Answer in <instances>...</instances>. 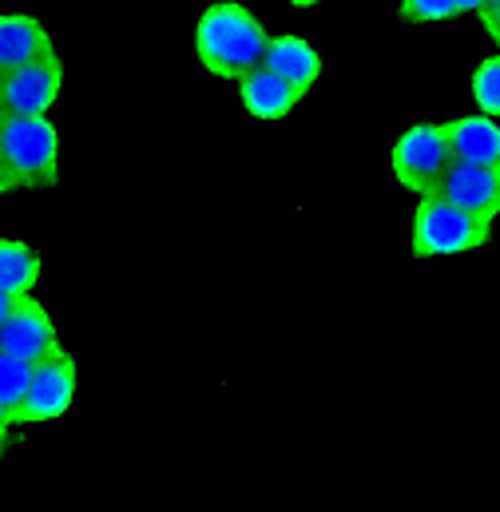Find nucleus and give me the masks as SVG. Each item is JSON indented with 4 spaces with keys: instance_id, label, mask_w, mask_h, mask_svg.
<instances>
[{
    "instance_id": "1",
    "label": "nucleus",
    "mask_w": 500,
    "mask_h": 512,
    "mask_svg": "<svg viewBox=\"0 0 500 512\" xmlns=\"http://www.w3.org/2000/svg\"><path fill=\"white\" fill-rule=\"evenodd\" d=\"M266 44H270V36H266L262 20L250 12L247 4L215 0L195 20V56L219 80H235L239 84L247 72L262 68Z\"/></svg>"
},
{
    "instance_id": "2",
    "label": "nucleus",
    "mask_w": 500,
    "mask_h": 512,
    "mask_svg": "<svg viewBox=\"0 0 500 512\" xmlns=\"http://www.w3.org/2000/svg\"><path fill=\"white\" fill-rule=\"evenodd\" d=\"M0 163L16 191L60 183V131L48 116H0Z\"/></svg>"
},
{
    "instance_id": "3",
    "label": "nucleus",
    "mask_w": 500,
    "mask_h": 512,
    "mask_svg": "<svg viewBox=\"0 0 500 512\" xmlns=\"http://www.w3.org/2000/svg\"><path fill=\"white\" fill-rule=\"evenodd\" d=\"M489 239H493V223H481V219L457 211L441 195H421V203L413 211V239H409L417 258L469 255V251L489 247Z\"/></svg>"
},
{
    "instance_id": "4",
    "label": "nucleus",
    "mask_w": 500,
    "mask_h": 512,
    "mask_svg": "<svg viewBox=\"0 0 500 512\" xmlns=\"http://www.w3.org/2000/svg\"><path fill=\"white\" fill-rule=\"evenodd\" d=\"M76 389H80L76 358L64 346H56L48 358H40L28 370L24 397H20L16 413L8 417V425H44V421L64 417L72 409V401H76Z\"/></svg>"
},
{
    "instance_id": "5",
    "label": "nucleus",
    "mask_w": 500,
    "mask_h": 512,
    "mask_svg": "<svg viewBox=\"0 0 500 512\" xmlns=\"http://www.w3.org/2000/svg\"><path fill=\"white\" fill-rule=\"evenodd\" d=\"M449 163H453V155H449L445 124H413L397 135V143L389 151L393 179L413 195H433Z\"/></svg>"
},
{
    "instance_id": "6",
    "label": "nucleus",
    "mask_w": 500,
    "mask_h": 512,
    "mask_svg": "<svg viewBox=\"0 0 500 512\" xmlns=\"http://www.w3.org/2000/svg\"><path fill=\"white\" fill-rule=\"evenodd\" d=\"M64 68L60 56H40L0 76V116H48L60 100Z\"/></svg>"
},
{
    "instance_id": "7",
    "label": "nucleus",
    "mask_w": 500,
    "mask_h": 512,
    "mask_svg": "<svg viewBox=\"0 0 500 512\" xmlns=\"http://www.w3.org/2000/svg\"><path fill=\"white\" fill-rule=\"evenodd\" d=\"M445 203H453L457 211L481 219V223H497L500 215V167L493 163H461L453 159L437 183V191Z\"/></svg>"
},
{
    "instance_id": "8",
    "label": "nucleus",
    "mask_w": 500,
    "mask_h": 512,
    "mask_svg": "<svg viewBox=\"0 0 500 512\" xmlns=\"http://www.w3.org/2000/svg\"><path fill=\"white\" fill-rule=\"evenodd\" d=\"M56 346H60V334H56L52 314L36 298H20L12 306V314H8V322L0 326V354L4 358H16L24 366H36Z\"/></svg>"
},
{
    "instance_id": "9",
    "label": "nucleus",
    "mask_w": 500,
    "mask_h": 512,
    "mask_svg": "<svg viewBox=\"0 0 500 512\" xmlns=\"http://www.w3.org/2000/svg\"><path fill=\"white\" fill-rule=\"evenodd\" d=\"M262 68L270 72V76H278L298 100L318 84V76H322V56H318V48L310 44V40H302V36H270V44H266V56H262Z\"/></svg>"
},
{
    "instance_id": "10",
    "label": "nucleus",
    "mask_w": 500,
    "mask_h": 512,
    "mask_svg": "<svg viewBox=\"0 0 500 512\" xmlns=\"http://www.w3.org/2000/svg\"><path fill=\"white\" fill-rule=\"evenodd\" d=\"M52 32L28 12H0V76L52 56Z\"/></svg>"
},
{
    "instance_id": "11",
    "label": "nucleus",
    "mask_w": 500,
    "mask_h": 512,
    "mask_svg": "<svg viewBox=\"0 0 500 512\" xmlns=\"http://www.w3.org/2000/svg\"><path fill=\"white\" fill-rule=\"evenodd\" d=\"M449 155L461 163H493L500 167V128L489 116H461L445 124Z\"/></svg>"
},
{
    "instance_id": "12",
    "label": "nucleus",
    "mask_w": 500,
    "mask_h": 512,
    "mask_svg": "<svg viewBox=\"0 0 500 512\" xmlns=\"http://www.w3.org/2000/svg\"><path fill=\"white\" fill-rule=\"evenodd\" d=\"M239 100H243V108L250 116L262 120V124H278L298 108V96L278 76H270L266 68H254L239 80Z\"/></svg>"
},
{
    "instance_id": "13",
    "label": "nucleus",
    "mask_w": 500,
    "mask_h": 512,
    "mask_svg": "<svg viewBox=\"0 0 500 512\" xmlns=\"http://www.w3.org/2000/svg\"><path fill=\"white\" fill-rule=\"evenodd\" d=\"M40 282V258L20 239H0V290L8 298H32Z\"/></svg>"
},
{
    "instance_id": "14",
    "label": "nucleus",
    "mask_w": 500,
    "mask_h": 512,
    "mask_svg": "<svg viewBox=\"0 0 500 512\" xmlns=\"http://www.w3.org/2000/svg\"><path fill=\"white\" fill-rule=\"evenodd\" d=\"M469 88H473V104L481 108V116L497 120V112H500V60L497 56H489V60H481V64L473 68Z\"/></svg>"
},
{
    "instance_id": "15",
    "label": "nucleus",
    "mask_w": 500,
    "mask_h": 512,
    "mask_svg": "<svg viewBox=\"0 0 500 512\" xmlns=\"http://www.w3.org/2000/svg\"><path fill=\"white\" fill-rule=\"evenodd\" d=\"M457 16H461L457 0H401V20L409 24H445Z\"/></svg>"
},
{
    "instance_id": "16",
    "label": "nucleus",
    "mask_w": 500,
    "mask_h": 512,
    "mask_svg": "<svg viewBox=\"0 0 500 512\" xmlns=\"http://www.w3.org/2000/svg\"><path fill=\"white\" fill-rule=\"evenodd\" d=\"M28 370H32V366H24V362H16V358H4V354H0V405L8 409V417L16 413V405H20V397H24Z\"/></svg>"
},
{
    "instance_id": "17",
    "label": "nucleus",
    "mask_w": 500,
    "mask_h": 512,
    "mask_svg": "<svg viewBox=\"0 0 500 512\" xmlns=\"http://www.w3.org/2000/svg\"><path fill=\"white\" fill-rule=\"evenodd\" d=\"M477 12H481V24L489 28V36H500V0H485Z\"/></svg>"
},
{
    "instance_id": "18",
    "label": "nucleus",
    "mask_w": 500,
    "mask_h": 512,
    "mask_svg": "<svg viewBox=\"0 0 500 512\" xmlns=\"http://www.w3.org/2000/svg\"><path fill=\"white\" fill-rule=\"evenodd\" d=\"M12 306H16V298H8V294L0 290V326L8 322V314H12Z\"/></svg>"
},
{
    "instance_id": "19",
    "label": "nucleus",
    "mask_w": 500,
    "mask_h": 512,
    "mask_svg": "<svg viewBox=\"0 0 500 512\" xmlns=\"http://www.w3.org/2000/svg\"><path fill=\"white\" fill-rule=\"evenodd\" d=\"M8 433H12V425H8V409L0 405V445H8Z\"/></svg>"
},
{
    "instance_id": "20",
    "label": "nucleus",
    "mask_w": 500,
    "mask_h": 512,
    "mask_svg": "<svg viewBox=\"0 0 500 512\" xmlns=\"http://www.w3.org/2000/svg\"><path fill=\"white\" fill-rule=\"evenodd\" d=\"M16 187H12V179H8V171H4V163H0V195H12Z\"/></svg>"
},
{
    "instance_id": "21",
    "label": "nucleus",
    "mask_w": 500,
    "mask_h": 512,
    "mask_svg": "<svg viewBox=\"0 0 500 512\" xmlns=\"http://www.w3.org/2000/svg\"><path fill=\"white\" fill-rule=\"evenodd\" d=\"M481 4H485V0H457V8H461V12H477Z\"/></svg>"
},
{
    "instance_id": "22",
    "label": "nucleus",
    "mask_w": 500,
    "mask_h": 512,
    "mask_svg": "<svg viewBox=\"0 0 500 512\" xmlns=\"http://www.w3.org/2000/svg\"><path fill=\"white\" fill-rule=\"evenodd\" d=\"M290 4H294V8H314L318 0H290Z\"/></svg>"
},
{
    "instance_id": "23",
    "label": "nucleus",
    "mask_w": 500,
    "mask_h": 512,
    "mask_svg": "<svg viewBox=\"0 0 500 512\" xmlns=\"http://www.w3.org/2000/svg\"><path fill=\"white\" fill-rule=\"evenodd\" d=\"M0 453H4V445H0Z\"/></svg>"
}]
</instances>
